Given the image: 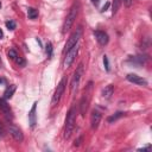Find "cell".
Here are the masks:
<instances>
[{"label": "cell", "mask_w": 152, "mask_h": 152, "mask_svg": "<svg viewBox=\"0 0 152 152\" xmlns=\"http://www.w3.org/2000/svg\"><path fill=\"white\" fill-rule=\"evenodd\" d=\"M4 83H5V80L2 77H0V84H4Z\"/></svg>", "instance_id": "f1b7e54d"}, {"label": "cell", "mask_w": 152, "mask_h": 152, "mask_svg": "<svg viewBox=\"0 0 152 152\" xmlns=\"http://www.w3.org/2000/svg\"><path fill=\"white\" fill-rule=\"evenodd\" d=\"M127 81L134 83V84H138V86H147V81L145 78H142L141 76H138L135 74H128L126 76Z\"/></svg>", "instance_id": "7c38bea8"}, {"label": "cell", "mask_w": 152, "mask_h": 152, "mask_svg": "<svg viewBox=\"0 0 152 152\" xmlns=\"http://www.w3.org/2000/svg\"><path fill=\"white\" fill-rule=\"evenodd\" d=\"M119 4H120V0H114V2H113V14L116 13V11L119 8Z\"/></svg>", "instance_id": "cb8c5ba5"}, {"label": "cell", "mask_w": 152, "mask_h": 152, "mask_svg": "<svg viewBox=\"0 0 152 152\" xmlns=\"http://www.w3.org/2000/svg\"><path fill=\"white\" fill-rule=\"evenodd\" d=\"M146 59H147L146 56L139 55V56H135V57H131V58L128 59V62H132V63H134V64H137V65H142V64L146 62Z\"/></svg>", "instance_id": "9a60e30c"}, {"label": "cell", "mask_w": 152, "mask_h": 152, "mask_svg": "<svg viewBox=\"0 0 152 152\" xmlns=\"http://www.w3.org/2000/svg\"><path fill=\"white\" fill-rule=\"evenodd\" d=\"M81 140H82V137H80L77 140H75V146H78V145H80V142H81Z\"/></svg>", "instance_id": "4316f807"}, {"label": "cell", "mask_w": 152, "mask_h": 152, "mask_svg": "<svg viewBox=\"0 0 152 152\" xmlns=\"http://www.w3.org/2000/svg\"><path fill=\"white\" fill-rule=\"evenodd\" d=\"M27 17H28V19H36L37 17H38V10H36V8H33V7H28V10H27Z\"/></svg>", "instance_id": "ac0fdd59"}, {"label": "cell", "mask_w": 152, "mask_h": 152, "mask_svg": "<svg viewBox=\"0 0 152 152\" xmlns=\"http://www.w3.org/2000/svg\"><path fill=\"white\" fill-rule=\"evenodd\" d=\"M91 90V82H89L83 96L81 97V101H80V113L82 116H84L86 112H87V108H88V103H89V100H90V94L89 91Z\"/></svg>", "instance_id": "52a82bcc"}, {"label": "cell", "mask_w": 152, "mask_h": 152, "mask_svg": "<svg viewBox=\"0 0 152 152\" xmlns=\"http://www.w3.org/2000/svg\"><path fill=\"white\" fill-rule=\"evenodd\" d=\"M132 1H133V0H122L124 5H125V6H127V7H129V6L132 5Z\"/></svg>", "instance_id": "484cf974"}, {"label": "cell", "mask_w": 152, "mask_h": 152, "mask_svg": "<svg viewBox=\"0 0 152 152\" xmlns=\"http://www.w3.org/2000/svg\"><path fill=\"white\" fill-rule=\"evenodd\" d=\"M0 110L2 112V114L5 115V118L7 120H12V118H13L12 110L10 108V104H7V102L4 97H0Z\"/></svg>", "instance_id": "ba28073f"}, {"label": "cell", "mask_w": 152, "mask_h": 152, "mask_svg": "<svg viewBox=\"0 0 152 152\" xmlns=\"http://www.w3.org/2000/svg\"><path fill=\"white\" fill-rule=\"evenodd\" d=\"M103 65H104L106 71H109V61H108V57L106 55L103 56Z\"/></svg>", "instance_id": "603a6c76"}, {"label": "cell", "mask_w": 152, "mask_h": 152, "mask_svg": "<svg viewBox=\"0 0 152 152\" xmlns=\"http://www.w3.org/2000/svg\"><path fill=\"white\" fill-rule=\"evenodd\" d=\"M94 36H95V38H96V40L99 42L100 45H107L108 44L109 37H108V34L104 31L96 30V31H94Z\"/></svg>", "instance_id": "8fae6325"}, {"label": "cell", "mask_w": 152, "mask_h": 152, "mask_svg": "<svg viewBox=\"0 0 152 152\" xmlns=\"http://www.w3.org/2000/svg\"><path fill=\"white\" fill-rule=\"evenodd\" d=\"M0 8H1V1H0Z\"/></svg>", "instance_id": "4dcf8cb0"}, {"label": "cell", "mask_w": 152, "mask_h": 152, "mask_svg": "<svg viewBox=\"0 0 152 152\" xmlns=\"http://www.w3.org/2000/svg\"><path fill=\"white\" fill-rule=\"evenodd\" d=\"M125 115V113L124 112H116V113H114L113 115H110V116H108V119H107V121L109 122V124H112V122H114V121H116L118 119H120V118H122Z\"/></svg>", "instance_id": "e0dca14e"}, {"label": "cell", "mask_w": 152, "mask_h": 152, "mask_svg": "<svg viewBox=\"0 0 152 152\" xmlns=\"http://www.w3.org/2000/svg\"><path fill=\"white\" fill-rule=\"evenodd\" d=\"M78 49H80V46H78V44H76V45H74L70 50H68V51L65 52V57H64V61H63V66H64V68H69V66L72 64L75 57H76L77 53H78Z\"/></svg>", "instance_id": "5b68a950"}, {"label": "cell", "mask_w": 152, "mask_h": 152, "mask_svg": "<svg viewBox=\"0 0 152 152\" xmlns=\"http://www.w3.org/2000/svg\"><path fill=\"white\" fill-rule=\"evenodd\" d=\"M113 93H114V86H113V84H108V86H106V87L102 89L101 95H102L103 99H107V100H108V99L112 97Z\"/></svg>", "instance_id": "5bb4252c"}, {"label": "cell", "mask_w": 152, "mask_h": 152, "mask_svg": "<svg viewBox=\"0 0 152 152\" xmlns=\"http://www.w3.org/2000/svg\"><path fill=\"white\" fill-rule=\"evenodd\" d=\"M75 121H76V108L71 107L65 118V127H64V138L65 139H69L71 137L74 128H75Z\"/></svg>", "instance_id": "6da1fadb"}, {"label": "cell", "mask_w": 152, "mask_h": 152, "mask_svg": "<svg viewBox=\"0 0 152 152\" xmlns=\"http://www.w3.org/2000/svg\"><path fill=\"white\" fill-rule=\"evenodd\" d=\"M5 25H6V27H7L8 30H11V31H13V30L15 28V26H17V24H15L14 20H7V21L5 23Z\"/></svg>", "instance_id": "ffe728a7"}, {"label": "cell", "mask_w": 152, "mask_h": 152, "mask_svg": "<svg viewBox=\"0 0 152 152\" xmlns=\"http://www.w3.org/2000/svg\"><path fill=\"white\" fill-rule=\"evenodd\" d=\"M8 131H10V134L13 137V139L15 141H19L21 142L24 140V135H23V132L19 129V127L14 126V125H10L8 126Z\"/></svg>", "instance_id": "9c48e42d"}, {"label": "cell", "mask_w": 152, "mask_h": 152, "mask_svg": "<svg viewBox=\"0 0 152 152\" xmlns=\"http://www.w3.org/2000/svg\"><path fill=\"white\" fill-rule=\"evenodd\" d=\"M81 34H82V28H81V27H77L76 31L72 32V34L69 37L68 42L65 43V46H64V49H63V52H64V53H65L68 50H70L74 45L78 44V40H80V38H81Z\"/></svg>", "instance_id": "277c9868"}, {"label": "cell", "mask_w": 152, "mask_h": 152, "mask_svg": "<svg viewBox=\"0 0 152 152\" xmlns=\"http://www.w3.org/2000/svg\"><path fill=\"white\" fill-rule=\"evenodd\" d=\"M2 36H4V33H2V31H1V28H0V39L2 38Z\"/></svg>", "instance_id": "f546056e"}, {"label": "cell", "mask_w": 152, "mask_h": 152, "mask_svg": "<svg viewBox=\"0 0 152 152\" xmlns=\"http://www.w3.org/2000/svg\"><path fill=\"white\" fill-rule=\"evenodd\" d=\"M109 6H110V2L109 1H107L104 5H103V7H102V10H101V12H106L108 8H109Z\"/></svg>", "instance_id": "d4e9b609"}, {"label": "cell", "mask_w": 152, "mask_h": 152, "mask_svg": "<svg viewBox=\"0 0 152 152\" xmlns=\"http://www.w3.org/2000/svg\"><path fill=\"white\" fill-rule=\"evenodd\" d=\"M65 86H66V76H64V77L59 81V83H58V86H57V88H56V90H55V94L52 95V100H51V104H52V106L58 104V102H59L62 95L64 94Z\"/></svg>", "instance_id": "3957f363"}, {"label": "cell", "mask_w": 152, "mask_h": 152, "mask_svg": "<svg viewBox=\"0 0 152 152\" xmlns=\"http://www.w3.org/2000/svg\"><path fill=\"white\" fill-rule=\"evenodd\" d=\"M91 2H93L95 6H97V5H99V2H100V0H91Z\"/></svg>", "instance_id": "83f0119b"}, {"label": "cell", "mask_w": 152, "mask_h": 152, "mask_svg": "<svg viewBox=\"0 0 152 152\" xmlns=\"http://www.w3.org/2000/svg\"><path fill=\"white\" fill-rule=\"evenodd\" d=\"M78 8H80V4H78L77 1L74 2V5L70 7L69 13H68V15H66V18H65V20H64V23H63V30H62L63 33H66V32L71 28V26H72L75 19L77 18Z\"/></svg>", "instance_id": "7a4b0ae2"}, {"label": "cell", "mask_w": 152, "mask_h": 152, "mask_svg": "<svg viewBox=\"0 0 152 152\" xmlns=\"http://www.w3.org/2000/svg\"><path fill=\"white\" fill-rule=\"evenodd\" d=\"M101 118H102V115H101V113L97 109H94L91 112V114H90V127L93 129H96L99 127V124L101 121Z\"/></svg>", "instance_id": "30bf717a"}, {"label": "cell", "mask_w": 152, "mask_h": 152, "mask_svg": "<svg viewBox=\"0 0 152 152\" xmlns=\"http://www.w3.org/2000/svg\"><path fill=\"white\" fill-rule=\"evenodd\" d=\"M52 52H53L52 44H51V42H48V43H46V45H45V53H46V56H48L49 58H51Z\"/></svg>", "instance_id": "d6986e66"}, {"label": "cell", "mask_w": 152, "mask_h": 152, "mask_svg": "<svg viewBox=\"0 0 152 152\" xmlns=\"http://www.w3.org/2000/svg\"><path fill=\"white\" fill-rule=\"evenodd\" d=\"M14 91H15V86H14V84H11V86L7 87L6 90L4 91V99H5V100H10V99H12Z\"/></svg>", "instance_id": "2e32d148"}, {"label": "cell", "mask_w": 152, "mask_h": 152, "mask_svg": "<svg viewBox=\"0 0 152 152\" xmlns=\"http://www.w3.org/2000/svg\"><path fill=\"white\" fill-rule=\"evenodd\" d=\"M8 57H10L11 59H13V61H14V59L18 57V53H17V51H15L14 49H11V50L8 51Z\"/></svg>", "instance_id": "44dd1931"}, {"label": "cell", "mask_w": 152, "mask_h": 152, "mask_svg": "<svg viewBox=\"0 0 152 152\" xmlns=\"http://www.w3.org/2000/svg\"><path fill=\"white\" fill-rule=\"evenodd\" d=\"M14 61H15V63H17V64H18L19 66H24V65L26 64V62H25V59H24L23 57H19V56H18V57H17V58H15Z\"/></svg>", "instance_id": "7402d4cb"}, {"label": "cell", "mask_w": 152, "mask_h": 152, "mask_svg": "<svg viewBox=\"0 0 152 152\" xmlns=\"http://www.w3.org/2000/svg\"><path fill=\"white\" fill-rule=\"evenodd\" d=\"M83 71H84V70H83V64L81 63V64L77 66L76 71L74 72V77H72V80H71V86H70L71 93L77 91L78 86H80V81H81V78H82V76H83Z\"/></svg>", "instance_id": "8992f818"}, {"label": "cell", "mask_w": 152, "mask_h": 152, "mask_svg": "<svg viewBox=\"0 0 152 152\" xmlns=\"http://www.w3.org/2000/svg\"><path fill=\"white\" fill-rule=\"evenodd\" d=\"M36 109H37V102H34V103L32 104V108H31V110L28 112V124H30V127H31V128H34V127H36V124H37Z\"/></svg>", "instance_id": "4fadbf2b"}]
</instances>
